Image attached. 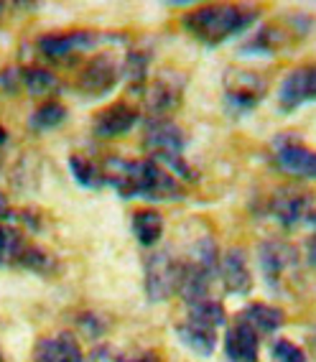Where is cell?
Masks as SVG:
<instances>
[{
	"instance_id": "52a82bcc",
	"label": "cell",
	"mask_w": 316,
	"mask_h": 362,
	"mask_svg": "<svg viewBox=\"0 0 316 362\" xmlns=\"http://www.w3.org/2000/svg\"><path fill=\"white\" fill-rule=\"evenodd\" d=\"M123 79V62L112 52L95 54V57L82 66L77 79V87L87 92L90 98H100L107 95L117 87V82Z\"/></svg>"
},
{
	"instance_id": "d6986e66",
	"label": "cell",
	"mask_w": 316,
	"mask_h": 362,
	"mask_svg": "<svg viewBox=\"0 0 316 362\" xmlns=\"http://www.w3.org/2000/svg\"><path fill=\"white\" fill-rule=\"evenodd\" d=\"M286 41H288L286 28H281L278 23H268V26H263L258 33H252V39H247L240 52L242 54H265V57H271V54H276L281 46H286Z\"/></svg>"
},
{
	"instance_id": "7a4b0ae2",
	"label": "cell",
	"mask_w": 316,
	"mask_h": 362,
	"mask_svg": "<svg viewBox=\"0 0 316 362\" xmlns=\"http://www.w3.org/2000/svg\"><path fill=\"white\" fill-rule=\"evenodd\" d=\"M143 148L148 151V158L161 163L168 174H174L181 181H194L197 171L184 158L187 136L171 117H148L143 130Z\"/></svg>"
},
{
	"instance_id": "7c38bea8",
	"label": "cell",
	"mask_w": 316,
	"mask_h": 362,
	"mask_svg": "<svg viewBox=\"0 0 316 362\" xmlns=\"http://www.w3.org/2000/svg\"><path fill=\"white\" fill-rule=\"evenodd\" d=\"M276 166L288 176L316 179V151L286 133L276 138Z\"/></svg>"
},
{
	"instance_id": "3957f363",
	"label": "cell",
	"mask_w": 316,
	"mask_h": 362,
	"mask_svg": "<svg viewBox=\"0 0 316 362\" xmlns=\"http://www.w3.org/2000/svg\"><path fill=\"white\" fill-rule=\"evenodd\" d=\"M227 324V311L220 301L206 298L199 304L189 306V314L184 322L176 324V337L184 347H189L194 355L209 357L220 342V329Z\"/></svg>"
},
{
	"instance_id": "8d00e7d4",
	"label": "cell",
	"mask_w": 316,
	"mask_h": 362,
	"mask_svg": "<svg viewBox=\"0 0 316 362\" xmlns=\"http://www.w3.org/2000/svg\"><path fill=\"white\" fill-rule=\"evenodd\" d=\"M0 362H6V360H3V355H0Z\"/></svg>"
},
{
	"instance_id": "d4e9b609",
	"label": "cell",
	"mask_w": 316,
	"mask_h": 362,
	"mask_svg": "<svg viewBox=\"0 0 316 362\" xmlns=\"http://www.w3.org/2000/svg\"><path fill=\"white\" fill-rule=\"evenodd\" d=\"M16 265H21V268H26V271H33V273H44L46 276V273L54 271V265L57 263H54V258L44 250V247L23 245V250H21Z\"/></svg>"
},
{
	"instance_id": "f546056e",
	"label": "cell",
	"mask_w": 316,
	"mask_h": 362,
	"mask_svg": "<svg viewBox=\"0 0 316 362\" xmlns=\"http://www.w3.org/2000/svg\"><path fill=\"white\" fill-rule=\"evenodd\" d=\"M303 252H306V263H309L311 268H316V233L311 235V238H306Z\"/></svg>"
},
{
	"instance_id": "ac0fdd59",
	"label": "cell",
	"mask_w": 316,
	"mask_h": 362,
	"mask_svg": "<svg viewBox=\"0 0 316 362\" xmlns=\"http://www.w3.org/2000/svg\"><path fill=\"white\" fill-rule=\"evenodd\" d=\"M238 319H242L260 337V334H273V332L281 329L286 324V311L271 304H250L240 311Z\"/></svg>"
},
{
	"instance_id": "ffe728a7",
	"label": "cell",
	"mask_w": 316,
	"mask_h": 362,
	"mask_svg": "<svg viewBox=\"0 0 316 362\" xmlns=\"http://www.w3.org/2000/svg\"><path fill=\"white\" fill-rule=\"evenodd\" d=\"M148 64L151 54L141 52V49H130L123 59V77L128 82L133 95H143L146 92V79H148Z\"/></svg>"
},
{
	"instance_id": "484cf974",
	"label": "cell",
	"mask_w": 316,
	"mask_h": 362,
	"mask_svg": "<svg viewBox=\"0 0 316 362\" xmlns=\"http://www.w3.org/2000/svg\"><path fill=\"white\" fill-rule=\"evenodd\" d=\"M23 250V240L16 230L0 225V265L3 263H16Z\"/></svg>"
},
{
	"instance_id": "6da1fadb",
	"label": "cell",
	"mask_w": 316,
	"mask_h": 362,
	"mask_svg": "<svg viewBox=\"0 0 316 362\" xmlns=\"http://www.w3.org/2000/svg\"><path fill=\"white\" fill-rule=\"evenodd\" d=\"M260 8L240 6V3H209L194 8L192 13L181 18L184 31L204 46H220L238 33H245L258 21Z\"/></svg>"
},
{
	"instance_id": "d6a6232c",
	"label": "cell",
	"mask_w": 316,
	"mask_h": 362,
	"mask_svg": "<svg viewBox=\"0 0 316 362\" xmlns=\"http://www.w3.org/2000/svg\"><path fill=\"white\" fill-rule=\"evenodd\" d=\"M303 222H306V225L314 227V233H316V209H311V212L306 214V220H303Z\"/></svg>"
},
{
	"instance_id": "44dd1931",
	"label": "cell",
	"mask_w": 316,
	"mask_h": 362,
	"mask_svg": "<svg viewBox=\"0 0 316 362\" xmlns=\"http://www.w3.org/2000/svg\"><path fill=\"white\" fill-rule=\"evenodd\" d=\"M133 235L143 247H153L163 235V217L156 209H138L133 214Z\"/></svg>"
},
{
	"instance_id": "2e32d148",
	"label": "cell",
	"mask_w": 316,
	"mask_h": 362,
	"mask_svg": "<svg viewBox=\"0 0 316 362\" xmlns=\"http://www.w3.org/2000/svg\"><path fill=\"white\" fill-rule=\"evenodd\" d=\"M225 357H227V362H258L260 360V337L238 317H235V322L230 324L225 332Z\"/></svg>"
},
{
	"instance_id": "f1b7e54d",
	"label": "cell",
	"mask_w": 316,
	"mask_h": 362,
	"mask_svg": "<svg viewBox=\"0 0 316 362\" xmlns=\"http://www.w3.org/2000/svg\"><path fill=\"white\" fill-rule=\"evenodd\" d=\"M79 327H82L84 334L95 337V339L105 332V322L100 317H95V314H82L79 317Z\"/></svg>"
},
{
	"instance_id": "9c48e42d",
	"label": "cell",
	"mask_w": 316,
	"mask_h": 362,
	"mask_svg": "<svg viewBox=\"0 0 316 362\" xmlns=\"http://www.w3.org/2000/svg\"><path fill=\"white\" fill-rule=\"evenodd\" d=\"M105 36L97 31H66V33H49L36 41V49L44 59L54 64H66L77 57L79 52H87L97 46Z\"/></svg>"
},
{
	"instance_id": "4316f807",
	"label": "cell",
	"mask_w": 316,
	"mask_h": 362,
	"mask_svg": "<svg viewBox=\"0 0 316 362\" xmlns=\"http://www.w3.org/2000/svg\"><path fill=\"white\" fill-rule=\"evenodd\" d=\"M273 360L276 362H309V357H306V352H303L296 342L278 339V342L273 344Z\"/></svg>"
},
{
	"instance_id": "83f0119b",
	"label": "cell",
	"mask_w": 316,
	"mask_h": 362,
	"mask_svg": "<svg viewBox=\"0 0 316 362\" xmlns=\"http://www.w3.org/2000/svg\"><path fill=\"white\" fill-rule=\"evenodd\" d=\"M21 82H23V69H3L0 71V90L8 92V95H13L16 90L21 87Z\"/></svg>"
},
{
	"instance_id": "9a60e30c",
	"label": "cell",
	"mask_w": 316,
	"mask_h": 362,
	"mask_svg": "<svg viewBox=\"0 0 316 362\" xmlns=\"http://www.w3.org/2000/svg\"><path fill=\"white\" fill-rule=\"evenodd\" d=\"M141 112L128 103H112L100 110L92 120V133L97 138H120L136 128Z\"/></svg>"
},
{
	"instance_id": "ba28073f",
	"label": "cell",
	"mask_w": 316,
	"mask_h": 362,
	"mask_svg": "<svg viewBox=\"0 0 316 362\" xmlns=\"http://www.w3.org/2000/svg\"><path fill=\"white\" fill-rule=\"evenodd\" d=\"M298 250L283 240H263L258 245V265L263 273L265 286L271 291H281V284L286 281V273L296 268Z\"/></svg>"
},
{
	"instance_id": "8fae6325",
	"label": "cell",
	"mask_w": 316,
	"mask_h": 362,
	"mask_svg": "<svg viewBox=\"0 0 316 362\" xmlns=\"http://www.w3.org/2000/svg\"><path fill=\"white\" fill-rule=\"evenodd\" d=\"M316 100V64H301L291 69L278 84V107L283 112L298 110Z\"/></svg>"
},
{
	"instance_id": "7402d4cb",
	"label": "cell",
	"mask_w": 316,
	"mask_h": 362,
	"mask_svg": "<svg viewBox=\"0 0 316 362\" xmlns=\"http://www.w3.org/2000/svg\"><path fill=\"white\" fill-rule=\"evenodd\" d=\"M69 168H71V176H74V181H77L79 187H84V189H100V187H105L103 163L95 161V158H90V156L71 153Z\"/></svg>"
},
{
	"instance_id": "5bb4252c",
	"label": "cell",
	"mask_w": 316,
	"mask_h": 362,
	"mask_svg": "<svg viewBox=\"0 0 316 362\" xmlns=\"http://www.w3.org/2000/svg\"><path fill=\"white\" fill-rule=\"evenodd\" d=\"M311 212V194L298 192V189H278L276 194L268 199V214L276 217L281 227H296L298 222L306 220Z\"/></svg>"
},
{
	"instance_id": "e0dca14e",
	"label": "cell",
	"mask_w": 316,
	"mask_h": 362,
	"mask_svg": "<svg viewBox=\"0 0 316 362\" xmlns=\"http://www.w3.org/2000/svg\"><path fill=\"white\" fill-rule=\"evenodd\" d=\"M33 362H84V352L71 332H59L33 344Z\"/></svg>"
},
{
	"instance_id": "5b68a950",
	"label": "cell",
	"mask_w": 316,
	"mask_h": 362,
	"mask_svg": "<svg viewBox=\"0 0 316 362\" xmlns=\"http://www.w3.org/2000/svg\"><path fill=\"white\" fill-rule=\"evenodd\" d=\"M143 284H146V296L153 304H161L179 293L181 281V260L174 258L171 250H156L146 258L143 265Z\"/></svg>"
},
{
	"instance_id": "603a6c76",
	"label": "cell",
	"mask_w": 316,
	"mask_h": 362,
	"mask_svg": "<svg viewBox=\"0 0 316 362\" xmlns=\"http://www.w3.org/2000/svg\"><path fill=\"white\" fill-rule=\"evenodd\" d=\"M66 120V107L62 103H44L41 107L33 110V115L28 117V128L36 130V133H44V130H52L57 125H62Z\"/></svg>"
},
{
	"instance_id": "4dcf8cb0",
	"label": "cell",
	"mask_w": 316,
	"mask_h": 362,
	"mask_svg": "<svg viewBox=\"0 0 316 362\" xmlns=\"http://www.w3.org/2000/svg\"><path fill=\"white\" fill-rule=\"evenodd\" d=\"M115 362H161V357L156 355V352H143L138 357H117Z\"/></svg>"
},
{
	"instance_id": "e575fe53",
	"label": "cell",
	"mask_w": 316,
	"mask_h": 362,
	"mask_svg": "<svg viewBox=\"0 0 316 362\" xmlns=\"http://www.w3.org/2000/svg\"><path fill=\"white\" fill-rule=\"evenodd\" d=\"M6 141H8V133H6V128H0V146H6Z\"/></svg>"
},
{
	"instance_id": "d590c367",
	"label": "cell",
	"mask_w": 316,
	"mask_h": 362,
	"mask_svg": "<svg viewBox=\"0 0 316 362\" xmlns=\"http://www.w3.org/2000/svg\"><path fill=\"white\" fill-rule=\"evenodd\" d=\"M0 13H3V3H0Z\"/></svg>"
},
{
	"instance_id": "30bf717a",
	"label": "cell",
	"mask_w": 316,
	"mask_h": 362,
	"mask_svg": "<svg viewBox=\"0 0 316 362\" xmlns=\"http://www.w3.org/2000/svg\"><path fill=\"white\" fill-rule=\"evenodd\" d=\"M187 90V77L181 71L166 69L161 71L153 82L146 87V107H148L151 117H168V112H174L181 105Z\"/></svg>"
},
{
	"instance_id": "277c9868",
	"label": "cell",
	"mask_w": 316,
	"mask_h": 362,
	"mask_svg": "<svg viewBox=\"0 0 316 362\" xmlns=\"http://www.w3.org/2000/svg\"><path fill=\"white\" fill-rule=\"evenodd\" d=\"M220 268V250L212 238H199L194 243L192 252L187 260H181V281H179V296L189 306L206 301L212 284L217 279Z\"/></svg>"
},
{
	"instance_id": "836d02e7",
	"label": "cell",
	"mask_w": 316,
	"mask_h": 362,
	"mask_svg": "<svg viewBox=\"0 0 316 362\" xmlns=\"http://www.w3.org/2000/svg\"><path fill=\"white\" fill-rule=\"evenodd\" d=\"M309 349H311V357H314V362H316V332L309 337Z\"/></svg>"
},
{
	"instance_id": "8992f818",
	"label": "cell",
	"mask_w": 316,
	"mask_h": 362,
	"mask_svg": "<svg viewBox=\"0 0 316 362\" xmlns=\"http://www.w3.org/2000/svg\"><path fill=\"white\" fill-rule=\"evenodd\" d=\"M268 82L260 77L258 71H227L225 74V112L230 117H242L250 110L258 107V103L263 100Z\"/></svg>"
},
{
	"instance_id": "4fadbf2b",
	"label": "cell",
	"mask_w": 316,
	"mask_h": 362,
	"mask_svg": "<svg viewBox=\"0 0 316 362\" xmlns=\"http://www.w3.org/2000/svg\"><path fill=\"white\" fill-rule=\"evenodd\" d=\"M217 279L230 296H247L252 291V273L242 247H227L225 252H220Z\"/></svg>"
},
{
	"instance_id": "1f68e13d",
	"label": "cell",
	"mask_w": 316,
	"mask_h": 362,
	"mask_svg": "<svg viewBox=\"0 0 316 362\" xmlns=\"http://www.w3.org/2000/svg\"><path fill=\"white\" fill-rule=\"evenodd\" d=\"M11 204H8V197L0 192V220H11Z\"/></svg>"
},
{
	"instance_id": "cb8c5ba5",
	"label": "cell",
	"mask_w": 316,
	"mask_h": 362,
	"mask_svg": "<svg viewBox=\"0 0 316 362\" xmlns=\"http://www.w3.org/2000/svg\"><path fill=\"white\" fill-rule=\"evenodd\" d=\"M23 84L33 98H46V95L59 90L57 74H52L49 69H41V66H26L23 69Z\"/></svg>"
}]
</instances>
